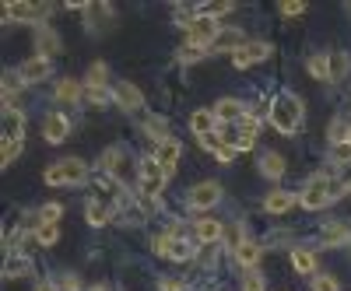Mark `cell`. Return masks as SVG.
Returning a JSON list of instances; mask_svg holds the SVG:
<instances>
[{
    "label": "cell",
    "mask_w": 351,
    "mask_h": 291,
    "mask_svg": "<svg viewBox=\"0 0 351 291\" xmlns=\"http://www.w3.org/2000/svg\"><path fill=\"white\" fill-rule=\"evenodd\" d=\"M341 193H344L341 179H334V176H309L306 186L299 190V203L306 211H324V207H330L334 200H341Z\"/></svg>",
    "instance_id": "cell-1"
},
{
    "label": "cell",
    "mask_w": 351,
    "mask_h": 291,
    "mask_svg": "<svg viewBox=\"0 0 351 291\" xmlns=\"http://www.w3.org/2000/svg\"><path fill=\"white\" fill-rule=\"evenodd\" d=\"M302 116H306L302 99L291 95V92H281V95L271 102V127H274L278 134H285V137L302 130Z\"/></svg>",
    "instance_id": "cell-2"
},
{
    "label": "cell",
    "mask_w": 351,
    "mask_h": 291,
    "mask_svg": "<svg viewBox=\"0 0 351 291\" xmlns=\"http://www.w3.org/2000/svg\"><path fill=\"white\" fill-rule=\"evenodd\" d=\"M46 183L49 186H84L88 183V162H81V158L53 162L46 168Z\"/></svg>",
    "instance_id": "cell-3"
},
{
    "label": "cell",
    "mask_w": 351,
    "mask_h": 291,
    "mask_svg": "<svg viewBox=\"0 0 351 291\" xmlns=\"http://www.w3.org/2000/svg\"><path fill=\"white\" fill-rule=\"evenodd\" d=\"M165 179H169V172L158 165V158L155 155H148L141 162V168H137V183H141V197H148V200H155L162 190H165Z\"/></svg>",
    "instance_id": "cell-4"
},
{
    "label": "cell",
    "mask_w": 351,
    "mask_h": 291,
    "mask_svg": "<svg viewBox=\"0 0 351 291\" xmlns=\"http://www.w3.org/2000/svg\"><path fill=\"white\" fill-rule=\"evenodd\" d=\"M186 203H190L193 211H211V207H218V203H221V183H215V179H204V183L190 186Z\"/></svg>",
    "instance_id": "cell-5"
},
{
    "label": "cell",
    "mask_w": 351,
    "mask_h": 291,
    "mask_svg": "<svg viewBox=\"0 0 351 291\" xmlns=\"http://www.w3.org/2000/svg\"><path fill=\"white\" fill-rule=\"evenodd\" d=\"M46 14H53V4H21V0H14V4H4V18L8 21H18V25H32V21H43Z\"/></svg>",
    "instance_id": "cell-6"
},
{
    "label": "cell",
    "mask_w": 351,
    "mask_h": 291,
    "mask_svg": "<svg viewBox=\"0 0 351 291\" xmlns=\"http://www.w3.org/2000/svg\"><path fill=\"white\" fill-rule=\"evenodd\" d=\"M112 102L120 105L123 112H141L144 109V92L137 88L134 81H116L112 84Z\"/></svg>",
    "instance_id": "cell-7"
},
{
    "label": "cell",
    "mask_w": 351,
    "mask_h": 291,
    "mask_svg": "<svg viewBox=\"0 0 351 291\" xmlns=\"http://www.w3.org/2000/svg\"><path fill=\"white\" fill-rule=\"evenodd\" d=\"M218 32H221V25H218V21H211V18H197V21L190 25L186 42H193V46H200V49H211L215 39H218Z\"/></svg>",
    "instance_id": "cell-8"
},
{
    "label": "cell",
    "mask_w": 351,
    "mask_h": 291,
    "mask_svg": "<svg viewBox=\"0 0 351 291\" xmlns=\"http://www.w3.org/2000/svg\"><path fill=\"white\" fill-rule=\"evenodd\" d=\"M267 56H271V42H246L239 53H232V67L246 71V67H253L260 60H267Z\"/></svg>",
    "instance_id": "cell-9"
},
{
    "label": "cell",
    "mask_w": 351,
    "mask_h": 291,
    "mask_svg": "<svg viewBox=\"0 0 351 291\" xmlns=\"http://www.w3.org/2000/svg\"><path fill=\"white\" fill-rule=\"evenodd\" d=\"M49 74H53V64H49V60H43V56H28V60L18 67V77H21L25 84L49 81Z\"/></svg>",
    "instance_id": "cell-10"
},
{
    "label": "cell",
    "mask_w": 351,
    "mask_h": 291,
    "mask_svg": "<svg viewBox=\"0 0 351 291\" xmlns=\"http://www.w3.org/2000/svg\"><path fill=\"white\" fill-rule=\"evenodd\" d=\"M64 53V39L53 32L49 25H39L36 28V56H43V60H49V56Z\"/></svg>",
    "instance_id": "cell-11"
},
{
    "label": "cell",
    "mask_w": 351,
    "mask_h": 291,
    "mask_svg": "<svg viewBox=\"0 0 351 291\" xmlns=\"http://www.w3.org/2000/svg\"><path fill=\"white\" fill-rule=\"evenodd\" d=\"M43 137L49 144H64L71 137V120H67L64 112H49L46 120H43Z\"/></svg>",
    "instance_id": "cell-12"
},
{
    "label": "cell",
    "mask_w": 351,
    "mask_h": 291,
    "mask_svg": "<svg viewBox=\"0 0 351 291\" xmlns=\"http://www.w3.org/2000/svg\"><path fill=\"white\" fill-rule=\"evenodd\" d=\"M316 242L319 246H344V242H351V225H344V221H327L324 228H319V236H316Z\"/></svg>",
    "instance_id": "cell-13"
},
{
    "label": "cell",
    "mask_w": 351,
    "mask_h": 291,
    "mask_svg": "<svg viewBox=\"0 0 351 291\" xmlns=\"http://www.w3.org/2000/svg\"><path fill=\"white\" fill-rule=\"evenodd\" d=\"M221 236H225V225H221L218 218H200V221H193V239H197V242L215 246Z\"/></svg>",
    "instance_id": "cell-14"
},
{
    "label": "cell",
    "mask_w": 351,
    "mask_h": 291,
    "mask_svg": "<svg viewBox=\"0 0 351 291\" xmlns=\"http://www.w3.org/2000/svg\"><path fill=\"white\" fill-rule=\"evenodd\" d=\"M232 256H236V264H239V267L253 270V267H260L263 246H260V242H253V239H243L239 246H232Z\"/></svg>",
    "instance_id": "cell-15"
},
{
    "label": "cell",
    "mask_w": 351,
    "mask_h": 291,
    "mask_svg": "<svg viewBox=\"0 0 351 291\" xmlns=\"http://www.w3.org/2000/svg\"><path fill=\"white\" fill-rule=\"evenodd\" d=\"M155 158H158V165H162V168L169 172V176H172V172H176V162L183 158V144L176 140V137L162 140V144H158V151H155Z\"/></svg>",
    "instance_id": "cell-16"
},
{
    "label": "cell",
    "mask_w": 351,
    "mask_h": 291,
    "mask_svg": "<svg viewBox=\"0 0 351 291\" xmlns=\"http://www.w3.org/2000/svg\"><path fill=\"white\" fill-rule=\"evenodd\" d=\"M291 270L295 274H302V277H309V274H316V249H309V246H291Z\"/></svg>",
    "instance_id": "cell-17"
},
{
    "label": "cell",
    "mask_w": 351,
    "mask_h": 291,
    "mask_svg": "<svg viewBox=\"0 0 351 291\" xmlns=\"http://www.w3.org/2000/svg\"><path fill=\"white\" fill-rule=\"evenodd\" d=\"M0 134H4V140H21L25 137V116H21V109H4V116H0Z\"/></svg>",
    "instance_id": "cell-18"
},
{
    "label": "cell",
    "mask_w": 351,
    "mask_h": 291,
    "mask_svg": "<svg viewBox=\"0 0 351 291\" xmlns=\"http://www.w3.org/2000/svg\"><path fill=\"white\" fill-rule=\"evenodd\" d=\"M218 116H215V109H193V116H190V130L197 134V137H208V134H218Z\"/></svg>",
    "instance_id": "cell-19"
},
{
    "label": "cell",
    "mask_w": 351,
    "mask_h": 291,
    "mask_svg": "<svg viewBox=\"0 0 351 291\" xmlns=\"http://www.w3.org/2000/svg\"><path fill=\"white\" fill-rule=\"evenodd\" d=\"M215 116H218V123H232V127H236L246 116V102L243 99H221L215 105Z\"/></svg>",
    "instance_id": "cell-20"
},
{
    "label": "cell",
    "mask_w": 351,
    "mask_h": 291,
    "mask_svg": "<svg viewBox=\"0 0 351 291\" xmlns=\"http://www.w3.org/2000/svg\"><path fill=\"white\" fill-rule=\"evenodd\" d=\"M256 165H260V176H263V179H274V183L285 176V168H288V165H285V158H281L278 151H260Z\"/></svg>",
    "instance_id": "cell-21"
},
{
    "label": "cell",
    "mask_w": 351,
    "mask_h": 291,
    "mask_svg": "<svg viewBox=\"0 0 351 291\" xmlns=\"http://www.w3.org/2000/svg\"><path fill=\"white\" fill-rule=\"evenodd\" d=\"M25 274H32V256L28 253H21V249H14V253H8L4 256V277H25Z\"/></svg>",
    "instance_id": "cell-22"
},
{
    "label": "cell",
    "mask_w": 351,
    "mask_h": 291,
    "mask_svg": "<svg viewBox=\"0 0 351 291\" xmlns=\"http://www.w3.org/2000/svg\"><path fill=\"white\" fill-rule=\"evenodd\" d=\"M84 218H88V225L92 228H102V225H109L112 221V203H106V200H88L84 203Z\"/></svg>",
    "instance_id": "cell-23"
},
{
    "label": "cell",
    "mask_w": 351,
    "mask_h": 291,
    "mask_svg": "<svg viewBox=\"0 0 351 291\" xmlns=\"http://www.w3.org/2000/svg\"><path fill=\"white\" fill-rule=\"evenodd\" d=\"M53 95H56V102H64V105H77V102L84 99V88H81V81L64 77V81H56Z\"/></svg>",
    "instance_id": "cell-24"
},
{
    "label": "cell",
    "mask_w": 351,
    "mask_h": 291,
    "mask_svg": "<svg viewBox=\"0 0 351 291\" xmlns=\"http://www.w3.org/2000/svg\"><path fill=\"white\" fill-rule=\"evenodd\" d=\"M243 46H246V39H243L239 28H221L215 46H211V53H239Z\"/></svg>",
    "instance_id": "cell-25"
},
{
    "label": "cell",
    "mask_w": 351,
    "mask_h": 291,
    "mask_svg": "<svg viewBox=\"0 0 351 291\" xmlns=\"http://www.w3.org/2000/svg\"><path fill=\"white\" fill-rule=\"evenodd\" d=\"M291 203H295V193H288V190H271L267 197H263V211H267V214H288Z\"/></svg>",
    "instance_id": "cell-26"
},
{
    "label": "cell",
    "mask_w": 351,
    "mask_h": 291,
    "mask_svg": "<svg viewBox=\"0 0 351 291\" xmlns=\"http://www.w3.org/2000/svg\"><path fill=\"white\" fill-rule=\"evenodd\" d=\"M327 60H330V81H344L351 71V56L344 49H334V53H327Z\"/></svg>",
    "instance_id": "cell-27"
},
{
    "label": "cell",
    "mask_w": 351,
    "mask_h": 291,
    "mask_svg": "<svg viewBox=\"0 0 351 291\" xmlns=\"http://www.w3.org/2000/svg\"><path fill=\"white\" fill-rule=\"evenodd\" d=\"M84 84L88 88H109V67L102 60H95L92 67H88V74H84Z\"/></svg>",
    "instance_id": "cell-28"
},
{
    "label": "cell",
    "mask_w": 351,
    "mask_h": 291,
    "mask_svg": "<svg viewBox=\"0 0 351 291\" xmlns=\"http://www.w3.org/2000/svg\"><path fill=\"white\" fill-rule=\"evenodd\" d=\"M306 71L316 77V81H330V60H327V53H316L306 60Z\"/></svg>",
    "instance_id": "cell-29"
},
{
    "label": "cell",
    "mask_w": 351,
    "mask_h": 291,
    "mask_svg": "<svg viewBox=\"0 0 351 291\" xmlns=\"http://www.w3.org/2000/svg\"><path fill=\"white\" fill-rule=\"evenodd\" d=\"M144 134H152V137H155L158 144L172 137V134H169V123L162 120V116H148V120H144Z\"/></svg>",
    "instance_id": "cell-30"
},
{
    "label": "cell",
    "mask_w": 351,
    "mask_h": 291,
    "mask_svg": "<svg viewBox=\"0 0 351 291\" xmlns=\"http://www.w3.org/2000/svg\"><path fill=\"white\" fill-rule=\"evenodd\" d=\"M60 218H64V203H43L36 225H60Z\"/></svg>",
    "instance_id": "cell-31"
},
{
    "label": "cell",
    "mask_w": 351,
    "mask_h": 291,
    "mask_svg": "<svg viewBox=\"0 0 351 291\" xmlns=\"http://www.w3.org/2000/svg\"><path fill=\"white\" fill-rule=\"evenodd\" d=\"M84 102L95 105V109H106L112 102V88H88V84H84Z\"/></svg>",
    "instance_id": "cell-32"
},
{
    "label": "cell",
    "mask_w": 351,
    "mask_h": 291,
    "mask_svg": "<svg viewBox=\"0 0 351 291\" xmlns=\"http://www.w3.org/2000/svg\"><path fill=\"white\" fill-rule=\"evenodd\" d=\"M36 239L43 249L56 246V239H60V225H36Z\"/></svg>",
    "instance_id": "cell-33"
},
{
    "label": "cell",
    "mask_w": 351,
    "mask_h": 291,
    "mask_svg": "<svg viewBox=\"0 0 351 291\" xmlns=\"http://www.w3.org/2000/svg\"><path fill=\"white\" fill-rule=\"evenodd\" d=\"M330 144H344L348 140V134H351V123L344 120V116H337V120H330Z\"/></svg>",
    "instance_id": "cell-34"
},
{
    "label": "cell",
    "mask_w": 351,
    "mask_h": 291,
    "mask_svg": "<svg viewBox=\"0 0 351 291\" xmlns=\"http://www.w3.org/2000/svg\"><path fill=\"white\" fill-rule=\"evenodd\" d=\"M116 162H123V151H120V148H109V151H102L99 168H102V172H116V168H120Z\"/></svg>",
    "instance_id": "cell-35"
},
{
    "label": "cell",
    "mask_w": 351,
    "mask_h": 291,
    "mask_svg": "<svg viewBox=\"0 0 351 291\" xmlns=\"http://www.w3.org/2000/svg\"><path fill=\"white\" fill-rule=\"evenodd\" d=\"M313 291H341V281L334 274H316L313 277Z\"/></svg>",
    "instance_id": "cell-36"
},
{
    "label": "cell",
    "mask_w": 351,
    "mask_h": 291,
    "mask_svg": "<svg viewBox=\"0 0 351 291\" xmlns=\"http://www.w3.org/2000/svg\"><path fill=\"white\" fill-rule=\"evenodd\" d=\"M18 155H21V140H4V151H0V165L8 168Z\"/></svg>",
    "instance_id": "cell-37"
},
{
    "label": "cell",
    "mask_w": 351,
    "mask_h": 291,
    "mask_svg": "<svg viewBox=\"0 0 351 291\" xmlns=\"http://www.w3.org/2000/svg\"><path fill=\"white\" fill-rule=\"evenodd\" d=\"M197 140H200V148H204V151H215V155L225 148V137H221V130H218V134H208V137H197Z\"/></svg>",
    "instance_id": "cell-38"
},
{
    "label": "cell",
    "mask_w": 351,
    "mask_h": 291,
    "mask_svg": "<svg viewBox=\"0 0 351 291\" xmlns=\"http://www.w3.org/2000/svg\"><path fill=\"white\" fill-rule=\"evenodd\" d=\"M152 249H155L158 256H165V260L172 256V236H169V231H165V236H155V239H152Z\"/></svg>",
    "instance_id": "cell-39"
},
{
    "label": "cell",
    "mask_w": 351,
    "mask_h": 291,
    "mask_svg": "<svg viewBox=\"0 0 351 291\" xmlns=\"http://www.w3.org/2000/svg\"><path fill=\"white\" fill-rule=\"evenodd\" d=\"M330 162H337V165H348V162H351V144H348V140L330 148Z\"/></svg>",
    "instance_id": "cell-40"
},
{
    "label": "cell",
    "mask_w": 351,
    "mask_h": 291,
    "mask_svg": "<svg viewBox=\"0 0 351 291\" xmlns=\"http://www.w3.org/2000/svg\"><path fill=\"white\" fill-rule=\"evenodd\" d=\"M211 49H200V46H193V42H186L183 49H180V60L183 64H190V60H200V56H208Z\"/></svg>",
    "instance_id": "cell-41"
},
{
    "label": "cell",
    "mask_w": 351,
    "mask_h": 291,
    "mask_svg": "<svg viewBox=\"0 0 351 291\" xmlns=\"http://www.w3.org/2000/svg\"><path fill=\"white\" fill-rule=\"evenodd\" d=\"M278 11H281L285 18H299V14H306V4H302V0H285Z\"/></svg>",
    "instance_id": "cell-42"
},
{
    "label": "cell",
    "mask_w": 351,
    "mask_h": 291,
    "mask_svg": "<svg viewBox=\"0 0 351 291\" xmlns=\"http://www.w3.org/2000/svg\"><path fill=\"white\" fill-rule=\"evenodd\" d=\"M158 288L162 291H190V281H183V277H162Z\"/></svg>",
    "instance_id": "cell-43"
},
{
    "label": "cell",
    "mask_w": 351,
    "mask_h": 291,
    "mask_svg": "<svg viewBox=\"0 0 351 291\" xmlns=\"http://www.w3.org/2000/svg\"><path fill=\"white\" fill-rule=\"evenodd\" d=\"M243 291H263V277H260L256 270H246V277H243Z\"/></svg>",
    "instance_id": "cell-44"
},
{
    "label": "cell",
    "mask_w": 351,
    "mask_h": 291,
    "mask_svg": "<svg viewBox=\"0 0 351 291\" xmlns=\"http://www.w3.org/2000/svg\"><path fill=\"white\" fill-rule=\"evenodd\" d=\"M56 284H60V291H81V277L77 274H64Z\"/></svg>",
    "instance_id": "cell-45"
},
{
    "label": "cell",
    "mask_w": 351,
    "mask_h": 291,
    "mask_svg": "<svg viewBox=\"0 0 351 291\" xmlns=\"http://www.w3.org/2000/svg\"><path fill=\"white\" fill-rule=\"evenodd\" d=\"M236 155H239V151H236V148H228V144H225V148H221L215 158H218L221 165H232V162H236Z\"/></svg>",
    "instance_id": "cell-46"
},
{
    "label": "cell",
    "mask_w": 351,
    "mask_h": 291,
    "mask_svg": "<svg viewBox=\"0 0 351 291\" xmlns=\"http://www.w3.org/2000/svg\"><path fill=\"white\" fill-rule=\"evenodd\" d=\"M32 291H60V284H56V281H36Z\"/></svg>",
    "instance_id": "cell-47"
},
{
    "label": "cell",
    "mask_w": 351,
    "mask_h": 291,
    "mask_svg": "<svg viewBox=\"0 0 351 291\" xmlns=\"http://www.w3.org/2000/svg\"><path fill=\"white\" fill-rule=\"evenodd\" d=\"M92 291H109V284H95V288H92Z\"/></svg>",
    "instance_id": "cell-48"
},
{
    "label": "cell",
    "mask_w": 351,
    "mask_h": 291,
    "mask_svg": "<svg viewBox=\"0 0 351 291\" xmlns=\"http://www.w3.org/2000/svg\"><path fill=\"white\" fill-rule=\"evenodd\" d=\"M348 144H351V134H348Z\"/></svg>",
    "instance_id": "cell-49"
},
{
    "label": "cell",
    "mask_w": 351,
    "mask_h": 291,
    "mask_svg": "<svg viewBox=\"0 0 351 291\" xmlns=\"http://www.w3.org/2000/svg\"><path fill=\"white\" fill-rule=\"evenodd\" d=\"M348 193H351V183H348Z\"/></svg>",
    "instance_id": "cell-50"
}]
</instances>
